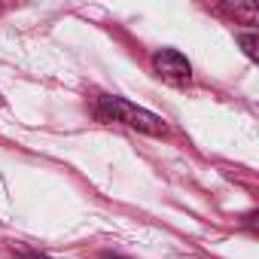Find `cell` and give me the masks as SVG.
<instances>
[{"instance_id": "obj_3", "label": "cell", "mask_w": 259, "mask_h": 259, "mask_svg": "<svg viewBox=\"0 0 259 259\" xmlns=\"http://www.w3.org/2000/svg\"><path fill=\"white\" fill-rule=\"evenodd\" d=\"M241 43H244L247 55H253V46H256V40H253V37H241Z\"/></svg>"}, {"instance_id": "obj_2", "label": "cell", "mask_w": 259, "mask_h": 259, "mask_svg": "<svg viewBox=\"0 0 259 259\" xmlns=\"http://www.w3.org/2000/svg\"><path fill=\"white\" fill-rule=\"evenodd\" d=\"M153 70L168 82V85H189L192 82V64L186 61L183 52L177 49H159L153 55Z\"/></svg>"}, {"instance_id": "obj_1", "label": "cell", "mask_w": 259, "mask_h": 259, "mask_svg": "<svg viewBox=\"0 0 259 259\" xmlns=\"http://www.w3.org/2000/svg\"><path fill=\"white\" fill-rule=\"evenodd\" d=\"M98 107H101V113H104L107 119L125 122V125L138 128V132H144V135H165V132H168V125H165L156 113H150V110H144V107H135L132 101H125V98H110V95H104V98H98Z\"/></svg>"}, {"instance_id": "obj_6", "label": "cell", "mask_w": 259, "mask_h": 259, "mask_svg": "<svg viewBox=\"0 0 259 259\" xmlns=\"http://www.w3.org/2000/svg\"><path fill=\"white\" fill-rule=\"evenodd\" d=\"M0 107H4V95H0Z\"/></svg>"}, {"instance_id": "obj_5", "label": "cell", "mask_w": 259, "mask_h": 259, "mask_svg": "<svg viewBox=\"0 0 259 259\" xmlns=\"http://www.w3.org/2000/svg\"><path fill=\"white\" fill-rule=\"evenodd\" d=\"M101 259H125V256H116V253H107V256H101Z\"/></svg>"}, {"instance_id": "obj_4", "label": "cell", "mask_w": 259, "mask_h": 259, "mask_svg": "<svg viewBox=\"0 0 259 259\" xmlns=\"http://www.w3.org/2000/svg\"><path fill=\"white\" fill-rule=\"evenodd\" d=\"M19 259H49V256H43V253H22Z\"/></svg>"}]
</instances>
